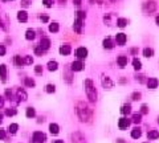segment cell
<instances>
[{
  "mask_svg": "<svg viewBox=\"0 0 159 143\" xmlns=\"http://www.w3.org/2000/svg\"><path fill=\"white\" fill-rule=\"evenodd\" d=\"M76 111H77V115H78V118H80V121H82V122L90 121V118H92V109L86 105V103L78 102L77 106H76Z\"/></svg>",
  "mask_w": 159,
  "mask_h": 143,
  "instance_id": "1",
  "label": "cell"
},
{
  "mask_svg": "<svg viewBox=\"0 0 159 143\" xmlns=\"http://www.w3.org/2000/svg\"><path fill=\"white\" fill-rule=\"evenodd\" d=\"M84 87H85V93H86L89 101H90V102H96L97 101V89L94 87V84L90 78H86L84 81Z\"/></svg>",
  "mask_w": 159,
  "mask_h": 143,
  "instance_id": "2",
  "label": "cell"
},
{
  "mask_svg": "<svg viewBox=\"0 0 159 143\" xmlns=\"http://www.w3.org/2000/svg\"><path fill=\"white\" fill-rule=\"evenodd\" d=\"M47 139V135L41 131H34L33 135H32V140L31 143H44Z\"/></svg>",
  "mask_w": 159,
  "mask_h": 143,
  "instance_id": "3",
  "label": "cell"
},
{
  "mask_svg": "<svg viewBox=\"0 0 159 143\" xmlns=\"http://www.w3.org/2000/svg\"><path fill=\"white\" fill-rule=\"evenodd\" d=\"M101 84H102V86L105 87V89H112V87H114V82L110 80V77H107V76H102L101 77Z\"/></svg>",
  "mask_w": 159,
  "mask_h": 143,
  "instance_id": "4",
  "label": "cell"
},
{
  "mask_svg": "<svg viewBox=\"0 0 159 143\" xmlns=\"http://www.w3.org/2000/svg\"><path fill=\"white\" fill-rule=\"evenodd\" d=\"M156 8V4L154 1H146L143 4V12L145 13H153Z\"/></svg>",
  "mask_w": 159,
  "mask_h": 143,
  "instance_id": "5",
  "label": "cell"
},
{
  "mask_svg": "<svg viewBox=\"0 0 159 143\" xmlns=\"http://www.w3.org/2000/svg\"><path fill=\"white\" fill-rule=\"evenodd\" d=\"M72 143H86V140H85L82 134L74 133V134H72Z\"/></svg>",
  "mask_w": 159,
  "mask_h": 143,
  "instance_id": "6",
  "label": "cell"
},
{
  "mask_svg": "<svg viewBox=\"0 0 159 143\" xmlns=\"http://www.w3.org/2000/svg\"><path fill=\"white\" fill-rule=\"evenodd\" d=\"M146 85H147L149 89H156V87L159 86V80H158V78L151 77V78H149V80L146 81Z\"/></svg>",
  "mask_w": 159,
  "mask_h": 143,
  "instance_id": "7",
  "label": "cell"
},
{
  "mask_svg": "<svg viewBox=\"0 0 159 143\" xmlns=\"http://www.w3.org/2000/svg\"><path fill=\"white\" fill-rule=\"evenodd\" d=\"M39 47L41 48V49L45 52V50H48L50 48V40L48 37H43L40 40V44H39Z\"/></svg>",
  "mask_w": 159,
  "mask_h": 143,
  "instance_id": "8",
  "label": "cell"
},
{
  "mask_svg": "<svg viewBox=\"0 0 159 143\" xmlns=\"http://www.w3.org/2000/svg\"><path fill=\"white\" fill-rule=\"evenodd\" d=\"M76 56H77L80 60L86 58L87 57V49L86 48H84V47H80L77 50H76Z\"/></svg>",
  "mask_w": 159,
  "mask_h": 143,
  "instance_id": "9",
  "label": "cell"
},
{
  "mask_svg": "<svg viewBox=\"0 0 159 143\" xmlns=\"http://www.w3.org/2000/svg\"><path fill=\"white\" fill-rule=\"evenodd\" d=\"M70 69L73 72H81L84 69V64H82V61H73L72 65H70Z\"/></svg>",
  "mask_w": 159,
  "mask_h": 143,
  "instance_id": "10",
  "label": "cell"
},
{
  "mask_svg": "<svg viewBox=\"0 0 159 143\" xmlns=\"http://www.w3.org/2000/svg\"><path fill=\"white\" fill-rule=\"evenodd\" d=\"M70 52H72V48H70L69 44H64V45L60 47V53L63 56H68V54H70Z\"/></svg>",
  "mask_w": 159,
  "mask_h": 143,
  "instance_id": "11",
  "label": "cell"
},
{
  "mask_svg": "<svg viewBox=\"0 0 159 143\" xmlns=\"http://www.w3.org/2000/svg\"><path fill=\"white\" fill-rule=\"evenodd\" d=\"M129 126H130V119L127 118H121L118 121V127L121 129V130H125V129H127Z\"/></svg>",
  "mask_w": 159,
  "mask_h": 143,
  "instance_id": "12",
  "label": "cell"
},
{
  "mask_svg": "<svg viewBox=\"0 0 159 143\" xmlns=\"http://www.w3.org/2000/svg\"><path fill=\"white\" fill-rule=\"evenodd\" d=\"M126 40H127V37H126L125 33H117L116 34V41L119 44V45H125Z\"/></svg>",
  "mask_w": 159,
  "mask_h": 143,
  "instance_id": "13",
  "label": "cell"
},
{
  "mask_svg": "<svg viewBox=\"0 0 159 143\" xmlns=\"http://www.w3.org/2000/svg\"><path fill=\"white\" fill-rule=\"evenodd\" d=\"M102 45L105 49H113V48H114V43H113V40L110 37H106L105 40L102 41Z\"/></svg>",
  "mask_w": 159,
  "mask_h": 143,
  "instance_id": "14",
  "label": "cell"
},
{
  "mask_svg": "<svg viewBox=\"0 0 159 143\" xmlns=\"http://www.w3.org/2000/svg\"><path fill=\"white\" fill-rule=\"evenodd\" d=\"M17 20H19L20 23H27V20H28L27 12H25V11H19V12H17Z\"/></svg>",
  "mask_w": 159,
  "mask_h": 143,
  "instance_id": "15",
  "label": "cell"
},
{
  "mask_svg": "<svg viewBox=\"0 0 159 143\" xmlns=\"http://www.w3.org/2000/svg\"><path fill=\"white\" fill-rule=\"evenodd\" d=\"M81 28H82V20H81V19H77V17H76L74 24H73V29H74L77 33H80V32H81Z\"/></svg>",
  "mask_w": 159,
  "mask_h": 143,
  "instance_id": "16",
  "label": "cell"
},
{
  "mask_svg": "<svg viewBox=\"0 0 159 143\" xmlns=\"http://www.w3.org/2000/svg\"><path fill=\"white\" fill-rule=\"evenodd\" d=\"M0 80L3 82H6V80H7V66L6 65H0Z\"/></svg>",
  "mask_w": 159,
  "mask_h": 143,
  "instance_id": "17",
  "label": "cell"
},
{
  "mask_svg": "<svg viewBox=\"0 0 159 143\" xmlns=\"http://www.w3.org/2000/svg\"><path fill=\"white\" fill-rule=\"evenodd\" d=\"M117 62H118V65L121 68H125L127 65V57L126 56H118L117 57Z\"/></svg>",
  "mask_w": 159,
  "mask_h": 143,
  "instance_id": "18",
  "label": "cell"
},
{
  "mask_svg": "<svg viewBox=\"0 0 159 143\" xmlns=\"http://www.w3.org/2000/svg\"><path fill=\"white\" fill-rule=\"evenodd\" d=\"M49 131L50 134H53V135H57V134L60 133V127L57 123H50L49 124Z\"/></svg>",
  "mask_w": 159,
  "mask_h": 143,
  "instance_id": "19",
  "label": "cell"
},
{
  "mask_svg": "<svg viewBox=\"0 0 159 143\" xmlns=\"http://www.w3.org/2000/svg\"><path fill=\"white\" fill-rule=\"evenodd\" d=\"M59 69V62L57 61H49L48 62V70L50 72H54Z\"/></svg>",
  "mask_w": 159,
  "mask_h": 143,
  "instance_id": "20",
  "label": "cell"
},
{
  "mask_svg": "<svg viewBox=\"0 0 159 143\" xmlns=\"http://www.w3.org/2000/svg\"><path fill=\"white\" fill-rule=\"evenodd\" d=\"M140 135H142V131H140L139 127L133 129V131H131V138H134V139H138V138H140Z\"/></svg>",
  "mask_w": 159,
  "mask_h": 143,
  "instance_id": "21",
  "label": "cell"
},
{
  "mask_svg": "<svg viewBox=\"0 0 159 143\" xmlns=\"http://www.w3.org/2000/svg\"><path fill=\"white\" fill-rule=\"evenodd\" d=\"M147 138L149 139H158L159 138V131L158 130H151L147 133Z\"/></svg>",
  "mask_w": 159,
  "mask_h": 143,
  "instance_id": "22",
  "label": "cell"
},
{
  "mask_svg": "<svg viewBox=\"0 0 159 143\" xmlns=\"http://www.w3.org/2000/svg\"><path fill=\"white\" fill-rule=\"evenodd\" d=\"M17 98H19V101H27L28 100V96H27V93H25L24 90L19 89V90H17Z\"/></svg>",
  "mask_w": 159,
  "mask_h": 143,
  "instance_id": "23",
  "label": "cell"
},
{
  "mask_svg": "<svg viewBox=\"0 0 159 143\" xmlns=\"http://www.w3.org/2000/svg\"><path fill=\"white\" fill-rule=\"evenodd\" d=\"M34 37H36V32L33 29H28V31L25 32V38L27 40H33Z\"/></svg>",
  "mask_w": 159,
  "mask_h": 143,
  "instance_id": "24",
  "label": "cell"
},
{
  "mask_svg": "<svg viewBox=\"0 0 159 143\" xmlns=\"http://www.w3.org/2000/svg\"><path fill=\"white\" fill-rule=\"evenodd\" d=\"M17 130H19V124L17 123H11L10 127H8V131H10L11 134H16L17 133Z\"/></svg>",
  "mask_w": 159,
  "mask_h": 143,
  "instance_id": "25",
  "label": "cell"
},
{
  "mask_svg": "<svg viewBox=\"0 0 159 143\" xmlns=\"http://www.w3.org/2000/svg\"><path fill=\"white\" fill-rule=\"evenodd\" d=\"M59 29H60L59 23H52V24L49 25V31L52 32V33H56V32H59Z\"/></svg>",
  "mask_w": 159,
  "mask_h": 143,
  "instance_id": "26",
  "label": "cell"
},
{
  "mask_svg": "<svg viewBox=\"0 0 159 143\" xmlns=\"http://www.w3.org/2000/svg\"><path fill=\"white\" fill-rule=\"evenodd\" d=\"M154 54V50L151 49V48H145L143 49V56L147 57V58H150V57H153Z\"/></svg>",
  "mask_w": 159,
  "mask_h": 143,
  "instance_id": "27",
  "label": "cell"
},
{
  "mask_svg": "<svg viewBox=\"0 0 159 143\" xmlns=\"http://www.w3.org/2000/svg\"><path fill=\"white\" fill-rule=\"evenodd\" d=\"M117 25H118L119 28H125L126 25H127V19H118L117 20Z\"/></svg>",
  "mask_w": 159,
  "mask_h": 143,
  "instance_id": "28",
  "label": "cell"
},
{
  "mask_svg": "<svg viewBox=\"0 0 159 143\" xmlns=\"http://www.w3.org/2000/svg\"><path fill=\"white\" fill-rule=\"evenodd\" d=\"M25 115H27L28 118H33L34 115H36V111H34L33 107H28V109H27V111H25Z\"/></svg>",
  "mask_w": 159,
  "mask_h": 143,
  "instance_id": "29",
  "label": "cell"
},
{
  "mask_svg": "<svg viewBox=\"0 0 159 143\" xmlns=\"http://www.w3.org/2000/svg\"><path fill=\"white\" fill-rule=\"evenodd\" d=\"M130 111H131V106H130V105H123V106L121 107V113H122L123 115L129 114Z\"/></svg>",
  "mask_w": 159,
  "mask_h": 143,
  "instance_id": "30",
  "label": "cell"
},
{
  "mask_svg": "<svg viewBox=\"0 0 159 143\" xmlns=\"http://www.w3.org/2000/svg\"><path fill=\"white\" fill-rule=\"evenodd\" d=\"M45 91H47V93H49V94L54 93V91H56V86H54V85H52V84H48L47 86H45Z\"/></svg>",
  "mask_w": 159,
  "mask_h": 143,
  "instance_id": "31",
  "label": "cell"
},
{
  "mask_svg": "<svg viewBox=\"0 0 159 143\" xmlns=\"http://www.w3.org/2000/svg\"><path fill=\"white\" fill-rule=\"evenodd\" d=\"M13 61H15V65H16V66H21V65H24V60H23L20 56H15Z\"/></svg>",
  "mask_w": 159,
  "mask_h": 143,
  "instance_id": "32",
  "label": "cell"
},
{
  "mask_svg": "<svg viewBox=\"0 0 159 143\" xmlns=\"http://www.w3.org/2000/svg\"><path fill=\"white\" fill-rule=\"evenodd\" d=\"M133 66H134L135 70H139V69L142 68V62H140L138 58H134L133 60Z\"/></svg>",
  "mask_w": 159,
  "mask_h": 143,
  "instance_id": "33",
  "label": "cell"
},
{
  "mask_svg": "<svg viewBox=\"0 0 159 143\" xmlns=\"http://www.w3.org/2000/svg\"><path fill=\"white\" fill-rule=\"evenodd\" d=\"M25 85H27V86H28V87H34V85H36V84H34V81H33V80H32V78H29V77H27V78H25Z\"/></svg>",
  "mask_w": 159,
  "mask_h": 143,
  "instance_id": "34",
  "label": "cell"
},
{
  "mask_svg": "<svg viewBox=\"0 0 159 143\" xmlns=\"http://www.w3.org/2000/svg\"><path fill=\"white\" fill-rule=\"evenodd\" d=\"M142 121V114H134L133 115V122L134 123H139Z\"/></svg>",
  "mask_w": 159,
  "mask_h": 143,
  "instance_id": "35",
  "label": "cell"
},
{
  "mask_svg": "<svg viewBox=\"0 0 159 143\" xmlns=\"http://www.w3.org/2000/svg\"><path fill=\"white\" fill-rule=\"evenodd\" d=\"M76 17H77V19L84 20L85 17H86V13H85L84 11H78V12H77V15H76Z\"/></svg>",
  "mask_w": 159,
  "mask_h": 143,
  "instance_id": "36",
  "label": "cell"
},
{
  "mask_svg": "<svg viewBox=\"0 0 159 143\" xmlns=\"http://www.w3.org/2000/svg\"><path fill=\"white\" fill-rule=\"evenodd\" d=\"M6 115H8V117H13V115H16V110L15 109H7L6 110Z\"/></svg>",
  "mask_w": 159,
  "mask_h": 143,
  "instance_id": "37",
  "label": "cell"
},
{
  "mask_svg": "<svg viewBox=\"0 0 159 143\" xmlns=\"http://www.w3.org/2000/svg\"><path fill=\"white\" fill-rule=\"evenodd\" d=\"M43 4L47 7V8H50V7L53 6V0H43Z\"/></svg>",
  "mask_w": 159,
  "mask_h": 143,
  "instance_id": "38",
  "label": "cell"
},
{
  "mask_svg": "<svg viewBox=\"0 0 159 143\" xmlns=\"http://www.w3.org/2000/svg\"><path fill=\"white\" fill-rule=\"evenodd\" d=\"M32 62H33V58H32L31 56H25V58H24V64H27V65H31Z\"/></svg>",
  "mask_w": 159,
  "mask_h": 143,
  "instance_id": "39",
  "label": "cell"
},
{
  "mask_svg": "<svg viewBox=\"0 0 159 143\" xmlns=\"http://www.w3.org/2000/svg\"><path fill=\"white\" fill-rule=\"evenodd\" d=\"M131 98H133V101H139V100H140V93H138V91H135V93H133V96H131Z\"/></svg>",
  "mask_w": 159,
  "mask_h": 143,
  "instance_id": "40",
  "label": "cell"
},
{
  "mask_svg": "<svg viewBox=\"0 0 159 143\" xmlns=\"http://www.w3.org/2000/svg\"><path fill=\"white\" fill-rule=\"evenodd\" d=\"M147 113H149L147 105H142V107H140V114H147Z\"/></svg>",
  "mask_w": 159,
  "mask_h": 143,
  "instance_id": "41",
  "label": "cell"
},
{
  "mask_svg": "<svg viewBox=\"0 0 159 143\" xmlns=\"http://www.w3.org/2000/svg\"><path fill=\"white\" fill-rule=\"evenodd\" d=\"M34 53H36V54H37V56H43V53H44V50L41 49L40 47H36L34 48Z\"/></svg>",
  "mask_w": 159,
  "mask_h": 143,
  "instance_id": "42",
  "label": "cell"
},
{
  "mask_svg": "<svg viewBox=\"0 0 159 143\" xmlns=\"http://www.w3.org/2000/svg\"><path fill=\"white\" fill-rule=\"evenodd\" d=\"M34 72H36L37 74H41V73H43V66H41V65H36V66H34Z\"/></svg>",
  "mask_w": 159,
  "mask_h": 143,
  "instance_id": "43",
  "label": "cell"
},
{
  "mask_svg": "<svg viewBox=\"0 0 159 143\" xmlns=\"http://www.w3.org/2000/svg\"><path fill=\"white\" fill-rule=\"evenodd\" d=\"M4 54H6V47L0 45V56H4Z\"/></svg>",
  "mask_w": 159,
  "mask_h": 143,
  "instance_id": "44",
  "label": "cell"
},
{
  "mask_svg": "<svg viewBox=\"0 0 159 143\" xmlns=\"http://www.w3.org/2000/svg\"><path fill=\"white\" fill-rule=\"evenodd\" d=\"M40 20H41L43 23H47L48 20H49V17H48V16H43V15H41V16H40Z\"/></svg>",
  "mask_w": 159,
  "mask_h": 143,
  "instance_id": "45",
  "label": "cell"
},
{
  "mask_svg": "<svg viewBox=\"0 0 159 143\" xmlns=\"http://www.w3.org/2000/svg\"><path fill=\"white\" fill-rule=\"evenodd\" d=\"M6 138V131L3 129H0V139H4Z\"/></svg>",
  "mask_w": 159,
  "mask_h": 143,
  "instance_id": "46",
  "label": "cell"
},
{
  "mask_svg": "<svg viewBox=\"0 0 159 143\" xmlns=\"http://www.w3.org/2000/svg\"><path fill=\"white\" fill-rule=\"evenodd\" d=\"M21 6L23 7H28L29 6V0H21Z\"/></svg>",
  "mask_w": 159,
  "mask_h": 143,
  "instance_id": "47",
  "label": "cell"
},
{
  "mask_svg": "<svg viewBox=\"0 0 159 143\" xmlns=\"http://www.w3.org/2000/svg\"><path fill=\"white\" fill-rule=\"evenodd\" d=\"M81 3H82V0H73V4H74V6H77V7L81 6Z\"/></svg>",
  "mask_w": 159,
  "mask_h": 143,
  "instance_id": "48",
  "label": "cell"
},
{
  "mask_svg": "<svg viewBox=\"0 0 159 143\" xmlns=\"http://www.w3.org/2000/svg\"><path fill=\"white\" fill-rule=\"evenodd\" d=\"M145 76H137V80H138V81H139V82H143L145 81Z\"/></svg>",
  "mask_w": 159,
  "mask_h": 143,
  "instance_id": "49",
  "label": "cell"
},
{
  "mask_svg": "<svg viewBox=\"0 0 159 143\" xmlns=\"http://www.w3.org/2000/svg\"><path fill=\"white\" fill-rule=\"evenodd\" d=\"M3 105H4V101H3V98L0 97V107H3Z\"/></svg>",
  "mask_w": 159,
  "mask_h": 143,
  "instance_id": "50",
  "label": "cell"
},
{
  "mask_svg": "<svg viewBox=\"0 0 159 143\" xmlns=\"http://www.w3.org/2000/svg\"><path fill=\"white\" fill-rule=\"evenodd\" d=\"M131 53H133V54H137V53H138V49H135V48H134V49H131Z\"/></svg>",
  "mask_w": 159,
  "mask_h": 143,
  "instance_id": "51",
  "label": "cell"
},
{
  "mask_svg": "<svg viewBox=\"0 0 159 143\" xmlns=\"http://www.w3.org/2000/svg\"><path fill=\"white\" fill-rule=\"evenodd\" d=\"M53 143H64V140H61V139H57V140H53Z\"/></svg>",
  "mask_w": 159,
  "mask_h": 143,
  "instance_id": "52",
  "label": "cell"
},
{
  "mask_svg": "<svg viewBox=\"0 0 159 143\" xmlns=\"http://www.w3.org/2000/svg\"><path fill=\"white\" fill-rule=\"evenodd\" d=\"M155 23H156V25H159V16L155 17Z\"/></svg>",
  "mask_w": 159,
  "mask_h": 143,
  "instance_id": "53",
  "label": "cell"
},
{
  "mask_svg": "<svg viewBox=\"0 0 159 143\" xmlns=\"http://www.w3.org/2000/svg\"><path fill=\"white\" fill-rule=\"evenodd\" d=\"M117 143H125V140L123 139H117Z\"/></svg>",
  "mask_w": 159,
  "mask_h": 143,
  "instance_id": "54",
  "label": "cell"
},
{
  "mask_svg": "<svg viewBox=\"0 0 159 143\" xmlns=\"http://www.w3.org/2000/svg\"><path fill=\"white\" fill-rule=\"evenodd\" d=\"M65 1H66V0H59L60 4H65Z\"/></svg>",
  "mask_w": 159,
  "mask_h": 143,
  "instance_id": "55",
  "label": "cell"
},
{
  "mask_svg": "<svg viewBox=\"0 0 159 143\" xmlns=\"http://www.w3.org/2000/svg\"><path fill=\"white\" fill-rule=\"evenodd\" d=\"M1 122H3V115L0 114V123H1Z\"/></svg>",
  "mask_w": 159,
  "mask_h": 143,
  "instance_id": "56",
  "label": "cell"
},
{
  "mask_svg": "<svg viewBox=\"0 0 159 143\" xmlns=\"http://www.w3.org/2000/svg\"><path fill=\"white\" fill-rule=\"evenodd\" d=\"M6 1H8V0H6Z\"/></svg>",
  "mask_w": 159,
  "mask_h": 143,
  "instance_id": "57",
  "label": "cell"
}]
</instances>
